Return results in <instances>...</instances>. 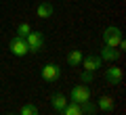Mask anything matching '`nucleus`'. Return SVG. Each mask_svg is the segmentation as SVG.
Segmentation results:
<instances>
[{"mask_svg":"<svg viewBox=\"0 0 126 115\" xmlns=\"http://www.w3.org/2000/svg\"><path fill=\"white\" fill-rule=\"evenodd\" d=\"M9 48L11 52L15 54V57H25L30 50H27V44H25V38H19V36H15L13 40L9 42Z\"/></svg>","mask_w":126,"mask_h":115,"instance_id":"obj_5","label":"nucleus"},{"mask_svg":"<svg viewBox=\"0 0 126 115\" xmlns=\"http://www.w3.org/2000/svg\"><path fill=\"white\" fill-rule=\"evenodd\" d=\"M53 13H55V9H53V4H48V2H40V4L36 6V15H38L40 19L53 17Z\"/></svg>","mask_w":126,"mask_h":115,"instance_id":"obj_9","label":"nucleus"},{"mask_svg":"<svg viewBox=\"0 0 126 115\" xmlns=\"http://www.w3.org/2000/svg\"><path fill=\"white\" fill-rule=\"evenodd\" d=\"M19 115H38V107H36V105H32V102H27V105L21 107Z\"/></svg>","mask_w":126,"mask_h":115,"instance_id":"obj_15","label":"nucleus"},{"mask_svg":"<svg viewBox=\"0 0 126 115\" xmlns=\"http://www.w3.org/2000/svg\"><path fill=\"white\" fill-rule=\"evenodd\" d=\"M9 115H15V113H9Z\"/></svg>","mask_w":126,"mask_h":115,"instance_id":"obj_18","label":"nucleus"},{"mask_svg":"<svg viewBox=\"0 0 126 115\" xmlns=\"http://www.w3.org/2000/svg\"><path fill=\"white\" fill-rule=\"evenodd\" d=\"M120 50L118 48H111V46H103V48L99 50V57H101V61H109V63H113V61H118L120 59Z\"/></svg>","mask_w":126,"mask_h":115,"instance_id":"obj_8","label":"nucleus"},{"mask_svg":"<svg viewBox=\"0 0 126 115\" xmlns=\"http://www.w3.org/2000/svg\"><path fill=\"white\" fill-rule=\"evenodd\" d=\"M97 107H99L101 111H105V113H109V111H113V107H116V101H113L111 96H99L97 98Z\"/></svg>","mask_w":126,"mask_h":115,"instance_id":"obj_10","label":"nucleus"},{"mask_svg":"<svg viewBox=\"0 0 126 115\" xmlns=\"http://www.w3.org/2000/svg\"><path fill=\"white\" fill-rule=\"evenodd\" d=\"M25 44H27V50L34 54H38L42 48H44V36H42V31H34L32 29L30 34L25 36Z\"/></svg>","mask_w":126,"mask_h":115,"instance_id":"obj_1","label":"nucleus"},{"mask_svg":"<svg viewBox=\"0 0 126 115\" xmlns=\"http://www.w3.org/2000/svg\"><path fill=\"white\" fill-rule=\"evenodd\" d=\"M61 115H84V113H82V109H80L78 102H67L65 109L61 111Z\"/></svg>","mask_w":126,"mask_h":115,"instance_id":"obj_13","label":"nucleus"},{"mask_svg":"<svg viewBox=\"0 0 126 115\" xmlns=\"http://www.w3.org/2000/svg\"><path fill=\"white\" fill-rule=\"evenodd\" d=\"M80 65L84 67V71H93V73H94V71H97L101 65H103V61H101V57H99V54H88V57H84V59H82V63H80Z\"/></svg>","mask_w":126,"mask_h":115,"instance_id":"obj_7","label":"nucleus"},{"mask_svg":"<svg viewBox=\"0 0 126 115\" xmlns=\"http://www.w3.org/2000/svg\"><path fill=\"white\" fill-rule=\"evenodd\" d=\"M93 80H94L93 71H84V69H82V73H80V82H82V84H90Z\"/></svg>","mask_w":126,"mask_h":115,"instance_id":"obj_17","label":"nucleus"},{"mask_svg":"<svg viewBox=\"0 0 126 115\" xmlns=\"http://www.w3.org/2000/svg\"><path fill=\"white\" fill-rule=\"evenodd\" d=\"M82 59H84V52H82V50H72V52L67 54V63L72 67H80Z\"/></svg>","mask_w":126,"mask_h":115,"instance_id":"obj_12","label":"nucleus"},{"mask_svg":"<svg viewBox=\"0 0 126 115\" xmlns=\"http://www.w3.org/2000/svg\"><path fill=\"white\" fill-rule=\"evenodd\" d=\"M40 75L44 77L46 82H57L59 77H61V67H59L57 63H46V65L42 67Z\"/></svg>","mask_w":126,"mask_h":115,"instance_id":"obj_4","label":"nucleus"},{"mask_svg":"<svg viewBox=\"0 0 126 115\" xmlns=\"http://www.w3.org/2000/svg\"><path fill=\"white\" fill-rule=\"evenodd\" d=\"M69 101L72 102H78V105H82V102L90 101V90L86 84H78L72 88V92H69Z\"/></svg>","mask_w":126,"mask_h":115,"instance_id":"obj_3","label":"nucleus"},{"mask_svg":"<svg viewBox=\"0 0 126 115\" xmlns=\"http://www.w3.org/2000/svg\"><path fill=\"white\" fill-rule=\"evenodd\" d=\"M122 77H124V73H122L120 67H107V71H105V82H107L109 86H118L122 84Z\"/></svg>","mask_w":126,"mask_h":115,"instance_id":"obj_6","label":"nucleus"},{"mask_svg":"<svg viewBox=\"0 0 126 115\" xmlns=\"http://www.w3.org/2000/svg\"><path fill=\"white\" fill-rule=\"evenodd\" d=\"M67 96H65V94H53V98H50V105H53V109L55 111H59V113H61L63 109H65V105H67Z\"/></svg>","mask_w":126,"mask_h":115,"instance_id":"obj_11","label":"nucleus"},{"mask_svg":"<svg viewBox=\"0 0 126 115\" xmlns=\"http://www.w3.org/2000/svg\"><path fill=\"white\" fill-rule=\"evenodd\" d=\"M124 40L122 38V29L120 27H107V29L103 31V44L105 46H111V48H118V44Z\"/></svg>","mask_w":126,"mask_h":115,"instance_id":"obj_2","label":"nucleus"},{"mask_svg":"<svg viewBox=\"0 0 126 115\" xmlns=\"http://www.w3.org/2000/svg\"><path fill=\"white\" fill-rule=\"evenodd\" d=\"M80 109H82V113H84V115H93L94 111H97V105H94L93 101H86V102H82V105H80Z\"/></svg>","mask_w":126,"mask_h":115,"instance_id":"obj_14","label":"nucleus"},{"mask_svg":"<svg viewBox=\"0 0 126 115\" xmlns=\"http://www.w3.org/2000/svg\"><path fill=\"white\" fill-rule=\"evenodd\" d=\"M30 31H32L30 23H19V27H17V36H19V38H25Z\"/></svg>","mask_w":126,"mask_h":115,"instance_id":"obj_16","label":"nucleus"}]
</instances>
